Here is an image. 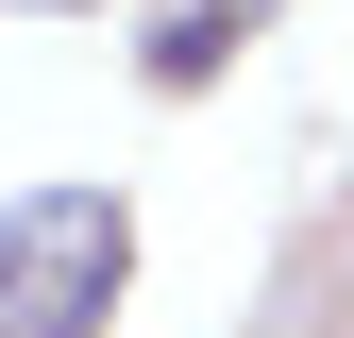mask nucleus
Returning a JSON list of instances; mask_svg holds the SVG:
<instances>
[{"label":"nucleus","instance_id":"f03ea898","mask_svg":"<svg viewBox=\"0 0 354 338\" xmlns=\"http://www.w3.org/2000/svg\"><path fill=\"white\" fill-rule=\"evenodd\" d=\"M270 17V0H169V17L136 34V68H152V102H203L219 68H236V34Z\"/></svg>","mask_w":354,"mask_h":338},{"label":"nucleus","instance_id":"f257e3e1","mask_svg":"<svg viewBox=\"0 0 354 338\" xmlns=\"http://www.w3.org/2000/svg\"><path fill=\"white\" fill-rule=\"evenodd\" d=\"M136 287V203L118 186H17L0 203V338H102Z\"/></svg>","mask_w":354,"mask_h":338}]
</instances>
